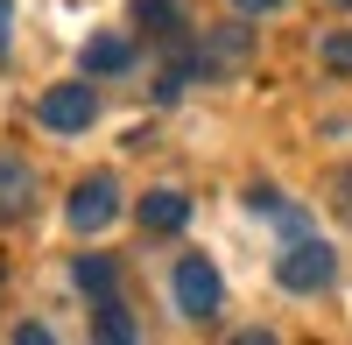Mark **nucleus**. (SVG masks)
Masks as SVG:
<instances>
[{"instance_id": "9b49d317", "label": "nucleus", "mask_w": 352, "mask_h": 345, "mask_svg": "<svg viewBox=\"0 0 352 345\" xmlns=\"http://www.w3.org/2000/svg\"><path fill=\"white\" fill-rule=\"evenodd\" d=\"M92 338H106V345H134V318H127V310L106 296V303L92 310Z\"/></svg>"}, {"instance_id": "1a4fd4ad", "label": "nucleus", "mask_w": 352, "mask_h": 345, "mask_svg": "<svg viewBox=\"0 0 352 345\" xmlns=\"http://www.w3.org/2000/svg\"><path fill=\"white\" fill-rule=\"evenodd\" d=\"M127 64H134L127 36H92V43H85V71H92V78H120Z\"/></svg>"}, {"instance_id": "39448f33", "label": "nucleus", "mask_w": 352, "mask_h": 345, "mask_svg": "<svg viewBox=\"0 0 352 345\" xmlns=\"http://www.w3.org/2000/svg\"><path fill=\"white\" fill-rule=\"evenodd\" d=\"M64 219H71V233H106V225L120 219V183H113V177H85L71 190Z\"/></svg>"}, {"instance_id": "2eb2a0df", "label": "nucleus", "mask_w": 352, "mask_h": 345, "mask_svg": "<svg viewBox=\"0 0 352 345\" xmlns=\"http://www.w3.org/2000/svg\"><path fill=\"white\" fill-rule=\"evenodd\" d=\"M232 8H240V14H275L282 0H232Z\"/></svg>"}, {"instance_id": "ddd939ff", "label": "nucleus", "mask_w": 352, "mask_h": 345, "mask_svg": "<svg viewBox=\"0 0 352 345\" xmlns=\"http://www.w3.org/2000/svg\"><path fill=\"white\" fill-rule=\"evenodd\" d=\"M331 197H338V212L352 219V169H338V177H331Z\"/></svg>"}, {"instance_id": "f03ea898", "label": "nucleus", "mask_w": 352, "mask_h": 345, "mask_svg": "<svg viewBox=\"0 0 352 345\" xmlns=\"http://www.w3.org/2000/svg\"><path fill=\"white\" fill-rule=\"evenodd\" d=\"M169 289H176V310L184 318H219V296H226V282H219V268L204 261V254H184L176 261V275H169Z\"/></svg>"}, {"instance_id": "7ed1b4c3", "label": "nucleus", "mask_w": 352, "mask_h": 345, "mask_svg": "<svg viewBox=\"0 0 352 345\" xmlns=\"http://www.w3.org/2000/svg\"><path fill=\"white\" fill-rule=\"evenodd\" d=\"M190 49H197V78H240L247 56H254V36L240 21H226L212 36H190Z\"/></svg>"}, {"instance_id": "4468645a", "label": "nucleus", "mask_w": 352, "mask_h": 345, "mask_svg": "<svg viewBox=\"0 0 352 345\" xmlns=\"http://www.w3.org/2000/svg\"><path fill=\"white\" fill-rule=\"evenodd\" d=\"M8 43H14V0H0V56H8Z\"/></svg>"}, {"instance_id": "423d86ee", "label": "nucleus", "mask_w": 352, "mask_h": 345, "mask_svg": "<svg viewBox=\"0 0 352 345\" xmlns=\"http://www.w3.org/2000/svg\"><path fill=\"white\" fill-rule=\"evenodd\" d=\"M36 212V169L21 155H0V225H14Z\"/></svg>"}, {"instance_id": "f8f14e48", "label": "nucleus", "mask_w": 352, "mask_h": 345, "mask_svg": "<svg viewBox=\"0 0 352 345\" xmlns=\"http://www.w3.org/2000/svg\"><path fill=\"white\" fill-rule=\"evenodd\" d=\"M324 71L352 78V28H331V36H324Z\"/></svg>"}, {"instance_id": "6e6552de", "label": "nucleus", "mask_w": 352, "mask_h": 345, "mask_svg": "<svg viewBox=\"0 0 352 345\" xmlns=\"http://www.w3.org/2000/svg\"><path fill=\"white\" fill-rule=\"evenodd\" d=\"M71 282H78L92 303H106L113 282H120V268H113V254H78V261H71Z\"/></svg>"}, {"instance_id": "f257e3e1", "label": "nucleus", "mask_w": 352, "mask_h": 345, "mask_svg": "<svg viewBox=\"0 0 352 345\" xmlns=\"http://www.w3.org/2000/svg\"><path fill=\"white\" fill-rule=\"evenodd\" d=\"M275 282H282L289 296H317V289L338 282V254L324 240H289V254L275 261Z\"/></svg>"}, {"instance_id": "0eeeda50", "label": "nucleus", "mask_w": 352, "mask_h": 345, "mask_svg": "<svg viewBox=\"0 0 352 345\" xmlns=\"http://www.w3.org/2000/svg\"><path fill=\"white\" fill-rule=\"evenodd\" d=\"M141 225H148V233H184L190 225V197L184 190H148L141 197Z\"/></svg>"}, {"instance_id": "dca6fc26", "label": "nucleus", "mask_w": 352, "mask_h": 345, "mask_svg": "<svg viewBox=\"0 0 352 345\" xmlns=\"http://www.w3.org/2000/svg\"><path fill=\"white\" fill-rule=\"evenodd\" d=\"M338 8H352V0H338Z\"/></svg>"}, {"instance_id": "20e7f679", "label": "nucleus", "mask_w": 352, "mask_h": 345, "mask_svg": "<svg viewBox=\"0 0 352 345\" xmlns=\"http://www.w3.org/2000/svg\"><path fill=\"white\" fill-rule=\"evenodd\" d=\"M92 113H99V99H92V85H50V92L36 99V120L50 127V134H85L92 127Z\"/></svg>"}, {"instance_id": "9d476101", "label": "nucleus", "mask_w": 352, "mask_h": 345, "mask_svg": "<svg viewBox=\"0 0 352 345\" xmlns=\"http://www.w3.org/2000/svg\"><path fill=\"white\" fill-rule=\"evenodd\" d=\"M134 21H141V28H155L162 43H169V36H184V8H176V0H134Z\"/></svg>"}]
</instances>
